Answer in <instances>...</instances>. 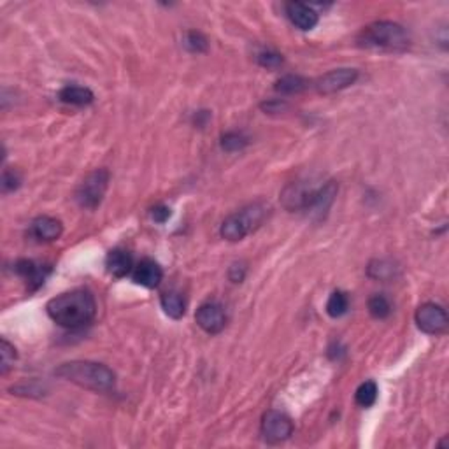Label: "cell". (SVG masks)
Returning a JSON list of instances; mask_svg holds the SVG:
<instances>
[{"instance_id":"cell-28","label":"cell","mask_w":449,"mask_h":449,"mask_svg":"<svg viewBox=\"0 0 449 449\" xmlns=\"http://www.w3.org/2000/svg\"><path fill=\"white\" fill-rule=\"evenodd\" d=\"M149 216H151V220L156 221V223H165L170 218V209L167 206H163V204H158V206H155L149 211Z\"/></svg>"},{"instance_id":"cell-21","label":"cell","mask_w":449,"mask_h":449,"mask_svg":"<svg viewBox=\"0 0 449 449\" xmlns=\"http://www.w3.org/2000/svg\"><path fill=\"white\" fill-rule=\"evenodd\" d=\"M368 313L375 320H385V317L392 315V304H390V301L385 295H374L368 301Z\"/></svg>"},{"instance_id":"cell-14","label":"cell","mask_w":449,"mask_h":449,"mask_svg":"<svg viewBox=\"0 0 449 449\" xmlns=\"http://www.w3.org/2000/svg\"><path fill=\"white\" fill-rule=\"evenodd\" d=\"M134 265L132 255L127 250H119V247L109 251L107 257H105V269L115 277H125L132 274Z\"/></svg>"},{"instance_id":"cell-10","label":"cell","mask_w":449,"mask_h":449,"mask_svg":"<svg viewBox=\"0 0 449 449\" xmlns=\"http://www.w3.org/2000/svg\"><path fill=\"white\" fill-rule=\"evenodd\" d=\"M335 195H337V182L335 181H328L325 185L316 186L305 211L317 218H323L327 211L330 209L332 204H334Z\"/></svg>"},{"instance_id":"cell-26","label":"cell","mask_w":449,"mask_h":449,"mask_svg":"<svg viewBox=\"0 0 449 449\" xmlns=\"http://www.w3.org/2000/svg\"><path fill=\"white\" fill-rule=\"evenodd\" d=\"M257 62L265 69H277L283 64V54L276 53V51H262L257 54Z\"/></svg>"},{"instance_id":"cell-4","label":"cell","mask_w":449,"mask_h":449,"mask_svg":"<svg viewBox=\"0 0 449 449\" xmlns=\"http://www.w3.org/2000/svg\"><path fill=\"white\" fill-rule=\"evenodd\" d=\"M265 216H267V207L264 204H250L225 218L220 235L228 243H239L264 223Z\"/></svg>"},{"instance_id":"cell-1","label":"cell","mask_w":449,"mask_h":449,"mask_svg":"<svg viewBox=\"0 0 449 449\" xmlns=\"http://www.w3.org/2000/svg\"><path fill=\"white\" fill-rule=\"evenodd\" d=\"M47 316L67 330H78L93 321L97 302L88 290H72L57 295L46 305Z\"/></svg>"},{"instance_id":"cell-5","label":"cell","mask_w":449,"mask_h":449,"mask_svg":"<svg viewBox=\"0 0 449 449\" xmlns=\"http://www.w3.org/2000/svg\"><path fill=\"white\" fill-rule=\"evenodd\" d=\"M111 174L107 169H95L81 181L76 189V200L85 209H97L107 192Z\"/></svg>"},{"instance_id":"cell-20","label":"cell","mask_w":449,"mask_h":449,"mask_svg":"<svg viewBox=\"0 0 449 449\" xmlns=\"http://www.w3.org/2000/svg\"><path fill=\"white\" fill-rule=\"evenodd\" d=\"M378 385H375L374 381H365L361 383V385L358 386V390H356L355 393V400L356 404L360 405V407H372V405L375 404V400H378Z\"/></svg>"},{"instance_id":"cell-23","label":"cell","mask_w":449,"mask_h":449,"mask_svg":"<svg viewBox=\"0 0 449 449\" xmlns=\"http://www.w3.org/2000/svg\"><path fill=\"white\" fill-rule=\"evenodd\" d=\"M0 358H2L0 360V372H2V375H6L16 360V348L7 339H2V342H0Z\"/></svg>"},{"instance_id":"cell-24","label":"cell","mask_w":449,"mask_h":449,"mask_svg":"<svg viewBox=\"0 0 449 449\" xmlns=\"http://www.w3.org/2000/svg\"><path fill=\"white\" fill-rule=\"evenodd\" d=\"M247 146V137H244L243 134L239 132H228L221 137V148L228 153H235L240 151Z\"/></svg>"},{"instance_id":"cell-2","label":"cell","mask_w":449,"mask_h":449,"mask_svg":"<svg viewBox=\"0 0 449 449\" xmlns=\"http://www.w3.org/2000/svg\"><path fill=\"white\" fill-rule=\"evenodd\" d=\"M54 375L97 393H107L111 392V390H115L116 386L115 372H112L107 365L97 363V361H67V363H62L60 367L54 371Z\"/></svg>"},{"instance_id":"cell-16","label":"cell","mask_w":449,"mask_h":449,"mask_svg":"<svg viewBox=\"0 0 449 449\" xmlns=\"http://www.w3.org/2000/svg\"><path fill=\"white\" fill-rule=\"evenodd\" d=\"M58 98H60L64 104L83 107V105H90L91 102H93L95 95L93 91L86 88V86L72 85V86H65V88H62L60 93H58Z\"/></svg>"},{"instance_id":"cell-8","label":"cell","mask_w":449,"mask_h":449,"mask_svg":"<svg viewBox=\"0 0 449 449\" xmlns=\"http://www.w3.org/2000/svg\"><path fill=\"white\" fill-rule=\"evenodd\" d=\"M195 321L206 334L216 335L220 334L226 325V313L220 302H206L200 305L195 313Z\"/></svg>"},{"instance_id":"cell-12","label":"cell","mask_w":449,"mask_h":449,"mask_svg":"<svg viewBox=\"0 0 449 449\" xmlns=\"http://www.w3.org/2000/svg\"><path fill=\"white\" fill-rule=\"evenodd\" d=\"M284 9H286L288 20H290L295 27L301 28V30H313L317 25V13L313 7L305 6V4L288 2L286 6H284Z\"/></svg>"},{"instance_id":"cell-25","label":"cell","mask_w":449,"mask_h":449,"mask_svg":"<svg viewBox=\"0 0 449 449\" xmlns=\"http://www.w3.org/2000/svg\"><path fill=\"white\" fill-rule=\"evenodd\" d=\"M185 46L192 53H206L209 42H207L206 35H202L200 32H188L185 35Z\"/></svg>"},{"instance_id":"cell-18","label":"cell","mask_w":449,"mask_h":449,"mask_svg":"<svg viewBox=\"0 0 449 449\" xmlns=\"http://www.w3.org/2000/svg\"><path fill=\"white\" fill-rule=\"evenodd\" d=\"M309 81L304 79L302 76H295V74H288L283 76L279 81L276 83V91L283 95H297L302 93L304 90H308Z\"/></svg>"},{"instance_id":"cell-7","label":"cell","mask_w":449,"mask_h":449,"mask_svg":"<svg viewBox=\"0 0 449 449\" xmlns=\"http://www.w3.org/2000/svg\"><path fill=\"white\" fill-rule=\"evenodd\" d=\"M293 433V421L281 411H267L262 418V436L269 444H281Z\"/></svg>"},{"instance_id":"cell-9","label":"cell","mask_w":449,"mask_h":449,"mask_svg":"<svg viewBox=\"0 0 449 449\" xmlns=\"http://www.w3.org/2000/svg\"><path fill=\"white\" fill-rule=\"evenodd\" d=\"M358 79V71L356 69H335V71L327 72L316 81V90L321 95H332L337 91L349 88L355 85Z\"/></svg>"},{"instance_id":"cell-13","label":"cell","mask_w":449,"mask_h":449,"mask_svg":"<svg viewBox=\"0 0 449 449\" xmlns=\"http://www.w3.org/2000/svg\"><path fill=\"white\" fill-rule=\"evenodd\" d=\"M62 233H64V226L57 218L39 216L30 225V235L35 237L37 240H45V243L60 239Z\"/></svg>"},{"instance_id":"cell-27","label":"cell","mask_w":449,"mask_h":449,"mask_svg":"<svg viewBox=\"0 0 449 449\" xmlns=\"http://www.w3.org/2000/svg\"><path fill=\"white\" fill-rule=\"evenodd\" d=\"M21 185V177L16 170H9V169H4L2 174V192L4 193H9L14 192V189L20 188Z\"/></svg>"},{"instance_id":"cell-3","label":"cell","mask_w":449,"mask_h":449,"mask_svg":"<svg viewBox=\"0 0 449 449\" xmlns=\"http://www.w3.org/2000/svg\"><path fill=\"white\" fill-rule=\"evenodd\" d=\"M356 42L367 49L385 51H404L407 49L411 37L402 25L395 21H374L360 32Z\"/></svg>"},{"instance_id":"cell-29","label":"cell","mask_w":449,"mask_h":449,"mask_svg":"<svg viewBox=\"0 0 449 449\" xmlns=\"http://www.w3.org/2000/svg\"><path fill=\"white\" fill-rule=\"evenodd\" d=\"M286 107H288L286 102H283V100H269V102H264V104H262V109H264L265 112H281V111H284Z\"/></svg>"},{"instance_id":"cell-19","label":"cell","mask_w":449,"mask_h":449,"mask_svg":"<svg viewBox=\"0 0 449 449\" xmlns=\"http://www.w3.org/2000/svg\"><path fill=\"white\" fill-rule=\"evenodd\" d=\"M349 311V298L344 291H334L328 297L327 313L330 317H341Z\"/></svg>"},{"instance_id":"cell-15","label":"cell","mask_w":449,"mask_h":449,"mask_svg":"<svg viewBox=\"0 0 449 449\" xmlns=\"http://www.w3.org/2000/svg\"><path fill=\"white\" fill-rule=\"evenodd\" d=\"M18 276L23 277L28 284H30V290H37L46 279V274L49 272V269L45 265H37L32 260H18L14 265Z\"/></svg>"},{"instance_id":"cell-11","label":"cell","mask_w":449,"mask_h":449,"mask_svg":"<svg viewBox=\"0 0 449 449\" xmlns=\"http://www.w3.org/2000/svg\"><path fill=\"white\" fill-rule=\"evenodd\" d=\"M132 279L134 283L141 284L144 288H156L163 279V270L151 258H142L141 262L134 265L132 270Z\"/></svg>"},{"instance_id":"cell-17","label":"cell","mask_w":449,"mask_h":449,"mask_svg":"<svg viewBox=\"0 0 449 449\" xmlns=\"http://www.w3.org/2000/svg\"><path fill=\"white\" fill-rule=\"evenodd\" d=\"M160 304H162V309L165 311V315L173 317V320H180V317L185 316L186 302L177 291H165L160 297Z\"/></svg>"},{"instance_id":"cell-30","label":"cell","mask_w":449,"mask_h":449,"mask_svg":"<svg viewBox=\"0 0 449 449\" xmlns=\"http://www.w3.org/2000/svg\"><path fill=\"white\" fill-rule=\"evenodd\" d=\"M228 276L233 283H240V281L244 279V276H246V269H244L243 265H232Z\"/></svg>"},{"instance_id":"cell-6","label":"cell","mask_w":449,"mask_h":449,"mask_svg":"<svg viewBox=\"0 0 449 449\" xmlns=\"http://www.w3.org/2000/svg\"><path fill=\"white\" fill-rule=\"evenodd\" d=\"M414 320L419 330L428 335L444 334L449 325L446 309L439 304H433V302H426V304L419 305L414 315Z\"/></svg>"},{"instance_id":"cell-22","label":"cell","mask_w":449,"mask_h":449,"mask_svg":"<svg viewBox=\"0 0 449 449\" xmlns=\"http://www.w3.org/2000/svg\"><path fill=\"white\" fill-rule=\"evenodd\" d=\"M368 276L379 281H386L395 276V267H393L392 262L375 260L368 265Z\"/></svg>"}]
</instances>
